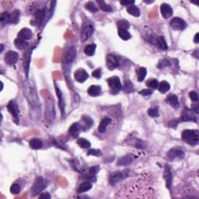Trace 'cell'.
<instances>
[{
  "mask_svg": "<svg viewBox=\"0 0 199 199\" xmlns=\"http://www.w3.org/2000/svg\"><path fill=\"white\" fill-rule=\"evenodd\" d=\"M127 12L130 15L133 16H136V17H138L140 16V9L138 8L136 5H130L127 8Z\"/></svg>",
  "mask_w": 199,
  "mask_h": 199,
  "instance_id": "83f0119b",
  "label": "cell"
},
{
  "mask_svg": "<svg viewBox=\"0 0 199 199\" xmlns=\"http://www.w3.org/2000/svg\"><path fill=\"white\" fill-rule=\"evenodd\" d=\"M170 65H171V63L169 60L167 59H163V60H160L158 63V68L159 69H162L163 68H167V67H170Z\"/></svg>",
  "mask_w": 199,
  "mask_h": 199,
  "instance_id": "b9f144b4",
  "label": "cell"
},
{
  "mask_svg": "<svg viewBox=\"0 0 199 199\" xmlns=\"http://www.w3.org/2000/svg\"><path fill=\"white\" fill-rule=\"evenodd\" d=\"M14 45H15L16 48L20 50L27 49L28 45H29L27 41H24V40L19 39V38H17V39H16L15 41H14Z\"/></svg>",
  "mask_w": 199,
  "mask_h": 199,
  "instance_id": "d4e9b609",
  "label": "cell"
},
{
  "mask_svg": "<svg viewBox=\"0 0 199 199\" xmlns=\"http://www.w3.org/2000/svg\"><path fill=\"white\" fill-rule=\"evenodd\" d=\"M94 32V25L90 20L84 21L81 30L80 39L82 41H86L92 36Z\"/></svg>",
  "mask_w": 199,
  "mask_h": 199,
  "instance_id": "3957f363",
  "label": "cell"
},
{
  "mask_svg": "<svg viewBox=\"0 0 199 199\" xmlns=\"http://www.w3.org/2000/svg\"><path fill=\"white\" fill-rule=\"evenodd\" d=\"M55 91H56L57 96L59 98V109L61 110V114H62V117L64 118L65 116V100H64L63 94H62V91L59 89V88L57 86H55Z\"/></svg>",
  "mask_w": 199,
  "mask_h": 199,
  "instance_id": "4fadbf2b",
  "label": "cell"
},
{
  "mask_svg": "<svg viewBox=\"0 0 199 199\" xmlns=\"http://www.w3.org/2000/svg\"><path fill=\"white\" fill-rule=\"evenodd\" d=\"M39 198L41 199H50L51 198V195L48 193H43L42 194L39 196Z\"/></svg>",
  "mask_w": 199,
  "mask_h": 199,
  "instance_id": "11a10c76",
  "label": "cell"
},
{
  "mask_svg": "<svg viewBox=\"0 0 199 199\" xmlns=\"http://www.w3.org/2000/svg\"><path fill=\"white\" fill-rule=\"evenodd\" d=\"M20 191V187L19 184H14L10 187V192L12 194H19Z\"/></svg>",
  "mask_w": 199,
  "mask_h": 199,
  "instance_id": "f6af8a7d",
  "label": "cell"
},
{
  "mask_svg": "<svg viewBox=\"0 0 199 199\" xmlns=\"http://www.w3.org/2000/svg\"><path fill=\"white\" fill-rule=\"evenodd\" d=\"M146 74H147V70H146V68H140L138 71V80L139 82L144 80L146 76Z\"/></svg>",
  "mask_w": 199,
  "mask_h": 199,
  "instance_id": "74e56055",
  "label": "cell"
},
{
  "mask_svg": "<svg viewBox=\"0 0 199 199\" xmlns=\"http://www.w3.org/2000/svg\"><path fill=\"white\" fill-rule=\"evenodd\" d=\"M74 77H75V79L77 82H84L89 78V75H88L87 72L86 70L80 69L76 71V72L74 74Z\"/></svg>",
  "mask_w": 199,
  "mask_h": 199,
  "instance_id": "9a60e30c",
  "label": "cell"
},
{
  "mask_svg": "<svg viewBox=\"0 0 199 199\" xmlns=\"http://www.w3.org/2000/svg\"><path fill=\"white\" fill-rule=\"evenodd\" d=\"M120 3L121 4V5H132L133 4L135 3V1L134 0H121V1H120Z\"/></svg>",
  "mask_w": 199,
  "mask_h": 199,
  "instance_id": "681fc988",
  "label": "cell"
},
{
  "mask_svg": "<svg viewBox=\"0 0 199 199\" xmlns=\"http://www.w3.org/2000/svg\"><path fill=\"white\" fill-rule=\"evenodd\" d=\"M55 117V107L52 99L50 97L47 100L46 107H45V119L48 124H51L54 121Z\"/></svg>",
  "mask_w": 199,
  "mask_h": 199,
  "instance_id": "5b68a950",
  "label": "cell"
},
{
  "mask_svg": "<svg viewBox=\"0 0 199 199\" xmlns=\"http://www.w3.org/2000/svg\"><path fill=\"white\" fill-rule=\"evenodd\" d=\"M0 21L2 24L10 22V14L8 12H2L0 15Z\"/></svg>",
  "mask_w": 199,
  "mask_h": 199,
  "instance_id": "d590c367",
  "label": "cell"
},
{
  "mask_svg": "<svg viewBox=\"0 0 199 199\" xmlns=\"http://www.w3.org/2000/svg\"><path fill=\"white\" fill-rule=\"evenodd\" d=\"M77 144L79 145V147L83 148V149H89L91 146V143H89V141L85 139H82V138L78 139Z\"/></svg>",
  "mask_w": 199,
  "mask_h": 199,
  "instance_id": "e575fe53",
  "label": "cell"
},
{
  "mask_svg": "<svg viewBox=\"0 0 199 199\" xmlns=\"http://www.w3.org/2000/svg\"><path fill=\"white\" fill-rule=\"evenodd\" d=\"M139 94L142 95V96H149V95L152 94V90L149 89H143L139 92Z\"/></svg>",
  "mask_w": 199,
  "mask_h": 199,
  "instance_id": "f907efd6",
  "label": "cell"
},
{
  "mask_svg": "<svg viewBox=\"0 0 199 199\" xmlns=\"http://www.w3.org/2000/svg\"><path fill=\"white\" fill-rule=\"evenodd\" d=\"M48 180L42 177H39L35 180L34 184H33V187L31 188V194L32 196H36L38 194L45 190L48 186Z\"/></svg>",
  "mask_w": 199,
  "mask_h": 199,
  "instance_id": "277c9868",
  "label": "cell"
},
{
  "mask_svg": "<svg viewBox=\"0 0 199 199\" xmlns=\"http://www.w3.org/2000/svg\"><path fill=\"white\" fill-rule=\"evenodd\" d=\"M118 35L122 40L124 41H128L131 38V34L130 33L125 29H119L118 30Z\"/></svg>",
  "mask_w": 199,
  "mask_h": 199,
  "instance_id": "d6a6232c",
  "label": "cell"
},
{
  "mask_svg": "<svg viewBox=\"0 0 199 199\" xmlns=\"http://www.w3.org/2000/svg\"><path fill=\"white\" fill-rule=\"evenodd\" d=\"M189 96H190V98L193 101L196 102L198 100V95H197V93H196L195 91H191V92H190Z\"/></svg>",
  "mask_w": 199,
  "mask_h": 199,
  "instance_id": "c3c4849f",
  "label": "cell"
},
{
  "mask_svg": "<svg viewBox=\"0 0 199 199\" xmlns=\"http://www.w3.org/2000/svg\"><path fill=\"white\" fill-rule=\"evenodd\" d=\"M182 139L190 146H196L198 143L199 135L197 130H184L182 133Z\"/></svg>",
  "mask_w": 199,
  "mask_h": 199,
  "instance_id": "7a4b0ae2",
  "label": "cell"
},
{
  "mask_svg": "<svg viewBox=\"0 0 199 199\" xmlns=\"http://www.w3.org/2000/svg\"><path fill=\"white\" fill-rule=\"evenodd\" d=\"M18 38L24 41H27V40H31L33 37V33L31 30L29 28H23L20 30L19 33H18Z\"/></svg>",
  "mask_w": 199,
  "mask_h": 199,
  "instance_id": "ac0fdd59",
  "label": "cell"
},
{
  "mask_svg": "<svg viewBox=\"0 0 199 199\" xmlns=\"http://www.w3.org/2000/svg\"><path fill=\"white\" fill-rule=\"evenodd\" d=\"M45 16V9H38V10H37L34 13L35 20H36L37 24H41L42 21L44 20Z\"/></svg>",
  "mask_w": 199,
  "mask_h": 199,
  "instance_id": "4316f807",
  "label": "cell"
},
{
  "mask_svg": "<svg viewBox=\"0 0 199 199\" xmlns=\"http://www.w3.org/2000/svg\"><path fill=\"white\" fill-rule=\"evenodd\" d=\"M184 156H185L184 152L182 150L181 148L179 147L172 148L167 153V157L170 160H182L184 157Z\"/></svg>",
  "mask_w": 199,
  "mask_h": 199,
  "instance_id": "8992f818",
  "label": "cell"
},
{
  "mask_svg": "<svg viewBox=\"0 0 199 199\" xmlns=\"http://www.w3.org/2000/svg\"><path fill=\"white\" fill-rule=\"evenodd\" d=\"M163 178L165 179V182H166V186L168 189H170L172 185V182H173V174H172L170 167L168 165L165 166L164 172H163Z\"/></svg>",
  "mask_w": 199,
  "mask_h": 199,
  "instance_id": "8fae6325",
  "label": "cell"
},
{
  "mask_svg": "<svg viewBox=\"0 0 199 199\" xmlns=\"http://www.w3.org/2000/svg\"><path fill=\"white\" fill-rule=\"evenodd\" d=\"M20 12L18 9H15L10 14V23L17 24L20 20Z\"/></svg>",
  "mask_w": 199,
  "mask_h": 199,
  "instance_id": "836d02e7",
  "label": "cell"
},
{
  "mask_svg": "<svg viewBox=\"0 0 199 199\" xmlns=\"http://www.w3.org/2000/svg\"><path fill=\"white\" fill-rule=\"evenodd\" d=\"M99 170L100 167H97V166H96V167H92L89 169V173H90L91 175H95V174L99 171Z\"/></svg>",
  "mask_w": 199,
  "mask_h": 199,
  "instance_id": "f5cc1de1",
  "label": "cell"
},
{
  "mask_svg": "<svg viewBox=\"0 0 199 199\" xmlns=\"http://www.w3.org/2000/svg\"><path fill=\"white\" fill-rule=\"evenodd\" d=\"M111 122V119L109 118H104L102 119V121L100 123L99 126H98V131L100 133H103L106 131L107 126L110 125V123Z\"/></svg>",
  "mask_w": 199,
  "mask_h": 199,
  "instance_id": "7402d4cb",
  "label": "cell"
},
{
  "mask_svg": "<svg viewBox=\"0 0 199 199\" xmlns=\"http://www.w3.org/2000/svg\"><path fill=\"white\" fill-rule=\"evenodd\" d=\"M146 86L148 87L153 88V89H156V88H158L159 82L156 79H149L146 82Z\"/></svg>",
  "mask_w": 199,
  "mask_h": 199,
  "instance_id": "ee69618b",
  "label": "cell"
},
{
  "mask_svg": "<svg viewBox=\"0 0 199 199\" xmlns=\"http://www.w3.org/2000/svg\"><path fill=\"white\" fill-rule=\"evenodd\" d=\"M107 82H108L109 86H110V88L112 89L114 93H118V91L121 89L122 86L121 83L120 79L117 76L110 77V79H108Z\"/></svg>",
  "mask_w": 199,
  "mask_h": 199,
  "instance_id": "ba28073f",
  "label": "cell"
},
{
  "mask_svg": "<svg viewBox=\"0 0 199 199\" xmlns=\"http://www.w3.org/2000/svg\"><path fill=\"white\" fill-rule=\"evenodd\" d=\"M124 90L127 92V93H130V92H132L133 91V86H132V82H125V88H124Z\"/></svg>",
  "mask_w": 199,
  "mask_h": 199,
  "instance_id": "7dc6e473",
  "label": "cell"
},
{
  "mask_svg": "<svg viewBox=\"0 0 199 199\" xmlns=\"http://www.w3.org/2000/svg\"><path fill=\"white\" fill-rule=\"evenodd\" d=\"M170 83H168L167 81H162V82H160L158 86L159 91H160V93H167V91L170 89Z\"/></svg>",
  "mask_w": 199,
  "mask_h": 199,
  "instance_id": "f546056e",
  "label": "cell"
},
{
  "mask_svg": "<svg viewBox=\"0 0 199 199\" xmlns=\"http://www.w3.org/2000/svg\"><path fill=\"white\" fill-rule=\"evenodd\" d=\"M126 175L125 173H123V172L121 171H116L112 173L110 175V177H109V182L111 185L114 186L120 182L121 180H123L124 178H125Z\"/></svg>",
  "mask_w": 199,
  "mask_h": 199,
  "instance_id": "9c48e42d",
  "label": "cell"
},
{
  "mask_svg": "<svg viewBox=\"0 0 199 199\" xmlns=\"http://www.w3.org/2000/svg\"><path fill=\"white\" fill-rule=\"evenodd\" d=\"M82 121H83V122H84V130H87V129L90 128L91 126L93 125V120H92V118H91L90 117H89V116H83V118H82Z\"/></svg>",
  "mask_w": 199,
  "mask_h": 199,
  "instance_id": "8d00e7d4",
  "label": "cell"
},
{
  "mask_svg": "<svg viewBox=\"0 0 199 199\" xmlns=\"http://www.w3.org/2000/svg\"><path fill=\"white\" fill-rule=\"evenodd\" d=\"M118 27H119V29H128L129 28V23L128 22L127 20H119L118 22L117 23Z\"/></svg>",
  "mask_w": 199,
  "mask_h": 199,
  "instance_id": "7bdbcfd3",
  "label": "cell"
},
{
  "mask_svg": "<svg viewBox=\"0 0 199 199\" xmlns=\"http://www.w3.org/2000/svg\"><path fill=\"white\" fill-rule=\"evenodd\" d=\"M156 45H157V46L159 48L163 50H167L168 48L167 41H165L163 37H158V38H156Z\"/></svg>",
  "mask_w": 199,
  "mask_h": 199,
  "instance_id": "1f68e13d",
  "label": "cell"
},
{
  "mask_svg": "<svg viewBox=\"0 0 199 199\" xmlns=\"http://www.w3.org/2000/svg\"><path fill=\"white\" fill-rule=\"evenodd\" d=\"M135 156L132 154H127L126 156H124L123 157L118 160L117 165L118 166H127L131 164L132 162L134 161Z\"/></svg>",
  "mask_w": 199,
  "mask_h": 199,
  "instance_id": "ffe728a7",
  "label": "cell"
},
{
  "mask_svg": "<svg viewBox=\"0 0 199 199\" xmlns=\"http://www.w3.org/2000/svg\"><path fill=\"white\" fill-rule=\"evenodd\" d=\"M85 8H86L87 10H89V12L91 13H96L98 11L97 7L96 6L95 3L93 2H88L85 4Z\"/></svg>",
  "mask_w": 199,
  "mask_h": 199,
  "instance_id": "f35d334b",
  "label": "cell"
},
{
  "mask_svg": "<svg viewBox=\"0 0 199 199\" xmlns=\"http://www.w3.org/2000/svg\"><path fill=\"white\" fill-rule=\"evenodd\" d=\"M199 34L198 33H197L195 34V36H194V41L195 42V43H198L199 42Z\"/></svg>",
  "mask_w": 199,
  "mask_h": 199,
  "instance_id": "9f6ffc18",
  "label": "cell"
},
{
  "mask_svg": "<svg viewBox=\"0 0 199 199\" xmlns=\"http://www.w3.org/2000/svg\"><path fill=\"white\" fill-rule=\"evenodd\" d=\"M24 95L27 99L28 103H30L31 107H32L33 109L38 108L39 107V101H38V96L34 88L31 86L29 83H26L24 86Z\"/></svg>",
  "mask_w": 199,
  "mask_h": 199,
  "instance_id": "6da1fadb",
  "label": "cell"
},
{
  "mask_svg": "<svg viewBox=\"0 0 199 199\" xmlns=\"http://www.w3.org/2000/svg\"><path fill=\"white\" fill-rule=\"evenodd\" d=\"M76 58V49L73 47H70L66 51L65 55V63L70 64L73 62L74 59Z\"/></svg>",
  "mask_w": 199,
  "mask_h": 199,
  "instance_id": "d6986e66",
  "label": "cell"
},
{
  "mask_svg": "<svg viewBox=\"0 0 199 199\" xmlns=\"http://www.w3.org/2000/svg\"><path fill=\"white\" fill-rule=\"evenodd\" d=\"M96 48V45H95V44H91V45H86L84 48L85 54L87 55L88 56H92V55H94Z\"/></svg>",
  "mask_w": 199,
  "mask_h": 199,
  "instance_id": "4dcf8cb0",
  "label": "cell"
},
{
  "mask_svg": "<svg viewBox=\"0 0 199 199\" xmlns=\"http://www.w3.org/2000/svg\"><path fill=\"white\" fill-rule=\"evenodd\" d=\"M81 129H82V126L79 123H74L72 124V125L69 128V133L72 136L73 138H77L79 135Z\"/></svg>",
  "mask_w": 199,
  "mask_h": 199,
  "instance_id": "44dd1931",
  "label": "cell"
},
{
  "mask_svg": "<svg viewBox=\"0 0 199 199\" xmlns=\"http://www.w3.org/2000/svg\"><path fill=\"white\" fill-rule=\"evenodd\" d=\"M96 2H97V3L100 4V9H101L103 11H104V12H111L112 11L111 7H110L109 5H107V4L105 3L103 1H99V0H97Z\"/></svg>",
  "mask_w": 199,
  "mask_h": 199,
  "instance_id": "ab89813d",
  "label": "cell"
},
{
  "mask_svg": "<svg viewBox=\"0 0 199 199\" xmlns=\"http://www.w3.org/2000/svg\"><path fill=\"white\" fill-rule=\"evenodd\" d=\"M3 51V45H1V50H0V52H2Z\"/></svg>",
  "mask_w": 199,
  "mask_h": 199,
  "instance_id": "6f0895ef",
  "label": "cell"
},
{
  "mask_svg": "<svg viewBox=\"0 0 199 199\" xmlns=\"http://www.w3.org/2000/svg\"><path fill=\"white\" fill-rule=\"evenodd\" d=\"M170 25L173 30L176 31H183L187 27V23L180 17H174L171 20Z\"/></svg>",
  "mask_w": 199,
  "mask_h": 199,
  "instance_id": "52a82bcc",
  "label": "cell"
},
{
  "mask_svg": "<svg viewBox=\"0 0 199 199\" xmlns=\"http://www.w3.org/2000/svg\"><path fill=\"white\" fill-rule=\"evenodd\" d=\"M182 121H196V118L193 114V110L185 108L183 110L181 116Z\"/></svg>",
  "mask_w": 199,
  "mask_h": 199,
  "instance_id": "2e32d148",
  "label": "cell"
},
{
  "mask_svg": "<svg viewBox=\"0 0 199 199\" xmlns=\"http://www.w3.org/2000/svg\"><path fill=\"white\" fill-rule=\"evenodd\" d=\"M18 59H19V55L16 52H13V51H9L5 54L4 60H5V62L7 65H13L16 63Z\"/></svg>",
  "mask_w": 199,
  "mask_h": 199,
  "instance_id": "30bf717a",
  "label": "cell"
},
{
  "mask_svg": "<svg viewBox=\"0 0 199 199\" xmlns=\"http://www.w3.org/2000/svg\"><path fill=\"white\" fill-rule=\"evenodd\" d=\"M102 153L100 149H91L88 151V155H91V156H101Z\"/></svg>",
  "mask_w": 199,
  "mask_h": 199,
  "instance_id": "bcb514c9",
  "label": "cell"
},
{
  "mask_svg": "<svg viewBox=\"0 0 199 199\" xmlns=\"http://www.w3.org/2000/svg\"><path fill=\"white\" fill-rule=\"evenodd\" d=\"M100 93H101V87L100 86H96V85L91 86L88 89V93L92 96H99Z\"/></svg>",
  "mask_w": 199,
  "mask_h": 199,
  "instance_id": "cb8c5ba5",
  "label": "cell"
},
{
  "mask_svg": "<svg viewBox=\"0 0 199 199\" xmlns=\"http://www.w3.org/2000/svg\"><path fill=\"white\" fill-rule=\"evenodd\" d=\"M167 103H168L173 108H178L179 107V101L177 99V96L176 95H170L166 100Z\"/></svg>",
  "mask_w": 199,
  "mask_h": 199,
  "instance_id": "603a6c76",
  "label": "cell"
},
{
  "mask_svg": "<svg viewBox=\"0 0 199 199\" xmlns=\"http://www.w3.org/2000/svg\"><path fill=\"white\" fill-rule=\"evenodd\" d=\"M7 108H8V110L10 112L11 114L13 116L14 119L15 120H17V121H19V114H20V110L19 107H18L17 104L15 103L14 101L11 100L9 103H8V106H7Z\"/></svg>",
  "mask_w": 199,
  "mask_h": 199,
  "instance_id": "5bb4252c",
  "label": "cell"
},
{
  "mask_svg": "<svg viewBox=\"0 0 199 199\" xmlns=\"http://www.w3.org/2000/svg\"><path fill=\"white\" fill-rule=\"evenodd\" d=\"M29 144L30 146L34 149H39L43 146L42 142L38 139H32L30 141Z\"/></svg>",
  "mask_w": 199,
  "mask_h": 199,
  "instance_id": "f1b7e54d",
  "label": "cell"
},
{
  "mask_svg": "<svg viewBox=\"0 0 199 199\" xmlns=\"http://www.w3.org/2000/svg\"><path fill=\"white\" fill-rule=\"evenodd\" d=\"M160 12L165 19H168L173 15V9L170 5L167 3L162 4L160 6Z\"/></svg>",
  "mask_w": 199,
  "mask_h": 199,
  "instance_id": "e0dca14e",
  "label": "cell"
},
{
  "mask_svg": "<svg viewBox=\"0 0 199 199\" xmlns=\"http://www.w3.org/2000/svg\"><path fill=\"white\" fill-rule=\"evenodd\" d=\"M119 59L116 55H107V66L110 69H114L115 68H117L119 66Z\"/></svg>",
  "mask_w": 199,
  "mask_h": 199,
  "instance_id": "7c38bea8",
  "label": "cell"
},
{
  "mask_svg": "<svg viewBox=\"0 0 199 199\" xmlns=\"http://www.w3.org/2000/svg\"><path fill=\"white\" fill-rule=\"evenodd\" d=\"M179 121H180L178 120H172L169 122L168 125L171 128H176L177 126V125H178Z\"/></svg>",
  "mask_w": 199,
  "mask_h": 199,
  "instance_id": "db71d44e",
  "label": "cell"
},
{
  "mask_svg": "<svg viewBox=\"0 0 199 199\" xmlns=\"http://www.w3.org/2000/svg\"><path fill=\"white\" fill-rule=\"evenodd\" d=\"M148 114L150 116V117L153 118H157L159 117V107H153V108H150L148 110Z\"/></svg>",
  "mask_w": 199,
  "mask_h": 199,
  "instance_id": "60d3db41",
  "label": "cell"
},
{
  "mask_svg": "<svg viewBox=\"0 0 199 199\" xmlns=\"http://www.w3.org/2000/svg\"><path fill=\"white\" fill-rule=\"evenodd\" d=\"M92 188V184L89 181H85L80 184L78 187V192L83 193L86 192Z\"/></svg>",
  "mask_w": 199,
  "mask_h": 199,
  "instance_id": "484cf974",
  "label": "cell"
},
{
  "mask_svg": "<svg viewBox=\"0 0 199 199\" xmlns=\"http://www.w3.org/2000/svg\"><path fill=\"white\" fill-rule=\"evenodd\" d=\"M92 76H93V77L99 79V78L101 77V70L100 69H96V70H94L92 72Z\"/></svg>",
  "mask_w": 199,
  "mask_h": 199,
  "instance_id": "816d5d0a",
  "label": "cell"
}]
</instances>
